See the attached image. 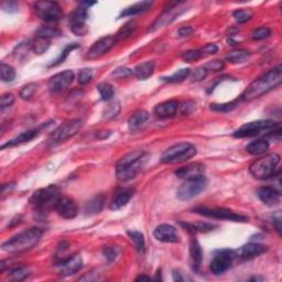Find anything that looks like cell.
Here are the masks:
<instances>
[{"instance_id":"d6986e66","label":"cell","mask_w":282,"mask_h":282,"mask_svg":"<svg viewBox=\"0 0 282 282\" xmlns=\"http://www.w3.org/2000/svg\"><path fill=\"white\" fill-rule=\"evenodd\" d=\"M176 176L182 180H194L198 179V177L204 176L205 173V167L204 164H202L200 162H194L186 164L184 167H182L180 169H177L176 172Z\"/></svg>"},{"instance_id":"6125c7cd","label":"cell","mask_w":282,"mask_h":282,"mask_svg":"<svg viewBox=\"0 0 282 282\" xmlns=\"http://www.w3.org/2000/svg\"><path fill=\"white\" fill-rule=\"evenodd\" d=\"M273 227L276 228V230H277V233L281 235V217L280 216H278V217H273Z\"/></svg>"},{"instance_id":"7dc6e473","label":"cell","mask_w":282,"mask_h":282,"mask_svg":"<svg viewBox=\"0 0 282 282\" xmlns=\"http://www.w3.org/2000/svg\"><path fill=\"white\" fill-rule=\"evenodd\" d=\"M93 70L92 69H83L80 70L77 76V81L81 85H86L93 80Z\"/></svg>"},{"instance_id":"e7e4bbea","label":"cell","mask_w":282,"mask_h":282,"mask_svg":"<svg viewBox=\"0 0 282 282\" xmlns=\"http://www.w3.org/2000/svg\"><path fill=\"white\" fill-rule=\"evenodd\" d=\"M150 280H151V278L147 276H140L136 279V281H150Z\"/></svg>"},{"instance_id":"277c9868","label":"cell","mask_w":282,"mask_h":282,"mask_svg":"<svg viewBox=\"0 0 282 282\" xmlns=\"http://www.w3.org/2000/svg\"><path fill=\"white\" fill-rule=\"evenodd\" d=\"M197 150L194 144L190 142H180L173 144L161 156V162L165 164H176L185 162L195 157Z\"/></svg>"},{"instance_id":"f907efd6","label":"cell","mask_w":282,"mask_h":282,"mask_svg":"<svg viewBox=\"0 0 282 282\" xmlns=\"http://www.w3.org/2000/svg\"><path fill=\"white\" fill-rule=\"evenodd\" d=\"M236 101L226 103V104H211V109L215 111H222V113H227L235 108Z\"/></svg>"},{"instance_id":"3957f363","label":"cell","mask_w":282,"mask_h":282,"mask_svg":"<svg viewBox=\"0 0 282 282\" xmlns=\"http://www.w3.org/2000/svg\"><path fill=\"white\" fill-rule=\"evenodd\" d=\"M279 163L280 156L278 153H271L254 161L249 167V172L256 179L266 180L280 173L278 168Z\"/></svg>"},{"instance_id":"5bb4252c","label":"cell","mask_w":282,"mask_h":282,"mask_svg":"<svg viewBox=\"0 0 282 282\" xmlns=\"http://www.w3.org/2000/svg\"><path fill=\"white\" fill-rule=\"evenodd\" d=\"M74 80V72L70 70H66L64 72L57 73L50 78L48 82V88L51 93L57 94L64 92L69 86L72 84Z\"/></svg>"},{"instance_id":"9c48e42d","label":"cell","mask_w":282,"mask_h":282,"mask_svg":"<svg viewBox=\"0 0 282 282\" xmlns=\"http://www.w3.org/2000/svg\"><path fill=\"white\" fill-rule=\"evenodd\" d=\"M35 16L45 22H56L63 17V10L57 2L38 1L33 5Z\"/></svg>"},{"instance_id":"7bdbcfd3","label":"cell","mask_w":282,"mask_h":282,"mask_svg":"<svg viewBox=\"0 0 282 282\" xmlns=\"http://www.w3.org/2000/svg\"><path fill=\"white\" fill-rule=\"evenodd\" d=\"M271 35V30L268 27H260L257 28L255 30H252L250 33V36L252 40L255 41H260L264 39H267L268 36H270Z\"/></svg>"},{"instance_id":"f1b7e54d","label":"cell","mask_w":282,"mask_h":282,"mask_svg":"<svg viewBox=\"0 0 282 282\" xmlns=\"http://www.w3.org/2000/svg\"><path fill=\"white\" fill-rule=\"evenodd\" d=\"M152 5H153L152 1H141L138 3H135V5L127 7L126 9H123L122 11V14H120L119 18L139 15V14H141V12H144V11H147L148 9H150Z\"/></svg>"},{"instance_id":"ee69618b","label":"cell","mask_w":282,"mask_h":282,"mask_svg":"<svg viewBox=\"0 0 282 282\" xmlns=\"http://www.w3.org/2000/svg\"><path fill=\"white\" fill-rule=\"evenodd\" d=\"M36 87H38V85H36L35 83H29V84L24 85L19 93L20 98L23 99V101H28V99H30L33 96V94L35 93Z\"/></svg>"},{"instance_id":"91938a15","label":"cell","mask_w":282,"mask_h":282,"mask_svg":"<svg viewBox=\"0 0 282 282\" xmlns=\"http://www.w3.org/2000/svg\"><path fill=\"white\" fill-rule=\"evenodd\" d=\"M2 9L11 14V12L18 11V5L15 1H5L2 3Z\"/></svg>"},{"instance_id":"be15d7a7","label":"cell","mask_w":282,"mask_h":282,"mask_svg":"<svg viewBox=\"0 0 282 282\" xmlns=\"http://www.w3.org/2000/svg\"><path fill=\"white\" fill-rule=\"evenodd\" d=\"M173 279L176 281H183V278L180 276V273L176 272V271H174V273H173Z\"/></svg>"},{"instance_id":"4316f807","label":"cell","mask_w":282,"mask_h":282,"mask_svg":"<svg viewBox=\"0 0 282 282\" xmlns=\"http://www.w3.org/2000/svg\"><path fill=\"white\" fill-rule=\"evenodd\" d=\"M149 117H150V116H149L148 111L143 109L137 110L130 116L129 119H128V127H129V129L132 131L138 130L148 122Z\"/></svg>"},{"instance_id":"d590c367","label":"cell","mask_w":282,"mask_h":282,"mask_svg":"<svg viewBox=\"0 0 282 282\" xmlns=\"http://www.w3.org/2000/svg\"><path fill=\"white\" fill-rule=\"evenodd\" d=\"M127 234L132 242H134L137 250L143 252L144 249H146V240H144L143 234L138 230H128Z\"/></svg>"},{"instance_id":"8992f818","label":"cell","mask_w":282,"mask_h":282,"mask_svg":"<svg viewBox=\"0 0 282 282\" xmlns=\"http://www.w3.org/2000/svg\"><path fill=\"white\" fill-rule=\"evenodd\" d=\"M277 129H280V126L273 120H256V122L247 123L240 126L237 130L234 131L233 136L235 138H249V137L258 136L263 132L272 134Z\"/></svg>"},{"instance_id":"52a82bcc","label":"cell","mask_w":282,"mask_h":282,"mask_svg":"<svg viewBox=\"0 0 282 282\" xmlns=\"http://www.w3.org/2000/svg\"><path fill=\"white\" fill-rule=\"evenodd\" d=\"M83 120L82 119H72L70 122L63 123L59 128L52 132L51 136L49 138V144L51 146H56V144H60L64 141L69 140L70 138L75 136L77 132H80V130L83 128Z\"/></svg>"},{"instance_id":"74e56055","label":"cell","mask_w":282,"mask_h":282,"mask_svg":"<svg viewBox=\"0 0 282 282\" xmlns=\"http://www.w3.org/2000/svg\"><path fill=\"white\" fill-rule=\"evenodd\" d=\"M137 27H138V24H137L136 21L127 22L125 26L120 29L117 35H116V36H115L116 40L122 41V40H125L127 38H129L130 35H132V33L136 31Z\"/></svg>"},{"instance_id":"94428289","label":"cell","mask_w":282,"mask_h":282,"mask_svg":"<svg viewBox=\"0 0 282 282\" xmlns=\"http://www.w3.org/2000/svg\"><path fill=\"white\" fill-rule=\"evenodd\" d=\"M193 32H194V29L192 27H190V26L182 27V28L179 29V31H177V33H179V35L182 36V38H184V36H190Z\"/></svg>"},{"instance_id":"681fc988","label":"cell","mask_w":282,"mask_h":282,"mask_svg":"<svg viewBox=\"0 0 282 282\" xmlns=\"http://www.w3.org/2000/svg\"><path fill=\"white\" fill-rule=\"evenodd\" d=\"M119 111H120V104L118 102L113 103L107 106V108L104 111V117L107 119L115 118L116 116L119 114Z\"/></svg>"},{"instance_id":"ab89813d","label":"cell","mask_w":282,"mask_h":282,"mask_svg":"<svg viewBox=\"0 0 282 282\" xmlns=\"http://www.w3.org/2000/svg\"><path fill=\"white\" fill-rule=\"evenodd\" d=\"M0 76H1V81L3 83H11L15 81L16 78V70L11 65L2 63L0 64Z\"/></svg>"},{"instance_id":"30bf717a","label":"cell","mask_w":282,"mask_h":282,"mask_svg":"<svg viewBox=\"0 0 282 282\" xmlns=\"http://www.w3.org/2000/svg\"><path fill=\"white\" fill-rule=\"evenodd\" d=\"M207 180L205 176L198 179L188 180L176 191V196L180 201H190L196 197L198 194L206 189Z\"/></svg>"},{"instance_id":"7a4b0ae2","label":"cell","mask_w":282,"mask_h":282,"mask_svg":"<svg viewBox=\"0 0 282 282\" xmlns=\"http://www.w3.org/2000/svg\"><path fill=\"white\" fill-rule=\"evenodd\" d=\"M43 230L40 228H29L21 233L12 236L10 239L2 244V250L9 254H20L32 249L40 242Z\"/></svg>"},{"instance_id":"8fae6325","label":"cell","mask_w":282,"mask_h":282,"mask_svg":"<svg viewBox=\"0 0 282 282\" xmlns=\"http://www.w3.org/2000/svg\"><path fill=\"white\" fill-rule=\"evenodd\" d=\"M236 254L234 250L230 249H222L215 252L213 259L211 261L210 270L215 276L223 275L228 269L231 267V264L235 259Z\"/></svg>"},{"instance_id":"cb8c5ba5","label":"cell","mask_w":282,"mask_h":282,"mask_svg":"<svg viewBox=\"0 0 282 282\" xmlns=\"http://www.w3.org/2000/svg\"><path fill=\"white\" fill-rule=\"evenodd\" d=\"M180 104L177 101H174V99H171V101H167L163 103L158 104V105L155 107V115L158 116L160 118H169L172 117L173 115H176V113L179 109Z\"/></svg>"},{"instance_id":"7c38bea8","label":"cell","mask_w":282,"mask_h":282,"mask_svg":"<svg viewBox=\"0 0 282 282\" xmlns=\"http://www.w3.org/2000/svg\"><path fill=\"white\" fill-rule=\"evenodd\" d=\"M182 2H172L168 6L167 9H164V11L158 17L157 20L153 22L150 28L148 29V32H155L157 30H159L161 28H164L165 26H168L171 22H173L177 17H179L182 12L184 11L183 8L181 7Z\"/></svg>"},{"instance_id":"603a6c76","label":"cell","mask_w":282,"mask_h":282,"mask_svg":"<svg viewBox=\"0 0 282 282\" xmlns=\"http://www.w3.org/2000/svg\"><path fill=\"white\" fill-rule=\"evenodd\" d=\"M190 259L193 271H200L203 261V251L200 243L195 238H192L190 242Z\"/></svg>"},{"instance_id":"bcb514c9","label":"cell","mask_w":282,"mask_h":282,"mask_svg":"<svg viewBox=\"0 0 282 282\" xmlns=\"http://www.w3.org/2000/svg\"><path fill=\"white\" fill-rule=\"evenodd\" d=\"M103 256L105 257L108 263H114V261L118 258L119 249L117 247H114V246L105 247V248H103Z\"/></svg>"},{"instance_id":"7402d4cb","label":"cell","mask_w":282,"mask_h":282,"mask_svg":"<svg viewBox=\"0 0 282 282\" xmlns=\"http://www.w3.org/2000/svg\"><path fill=\"white\" fill-rule=\"evenodd\" d=\"M268 250V247L258 243H249L245 245L238 250V256L243 259H252L255 257L264 254Z\"/></svg>"},{"instance_id":"9a60e30c","label":"cell","mask_w":282,"mask_h":282,"mask_svg":"<svg viewBox=\"0 0 282 282\" xmlns=\"http://www.w3.org/2000/svg\"><path fill=\"white\" fill-rule=\"evenodd\" d=\"M116 42H117V40H116L115 36L108 35L101 38L89 48L88 51H87L86 57L88 60L99 59V57H102L103 55H105L107 52L110 51V50L114 48Z\"/></svg>"},{"instance_id":"60d3db41","label":"cell","mask_w":282,"mask_h":282,"mask_svg":"<svg viewBox=\"0 0 282 282\" xmlns=\"http://www.w3.org/2000/svg\"><path fill=\"white\" fill-rule=\"evenodd\" d=\"M190 74H191L190 69H181L179 70H176V73H173L172 75L162 77V81L168 83H181L186 80V78L190 76Z\"/></svg>"},{"instance_id":"e0dca14e","label":"cell","mask_w":282,"mask_h":282,"mask_svg":"<svg viewBox=\"0 0 282 282\" xmlns=\"http://www.w3.org/2000/svg\"><path fill=\"white\" fill-rule=\"evenodd\" d=\"M53 209L62 218L65 219L75 218L78 212L76 203L68 196H60L57 198Z\"/></svg>"},{"instance_id":"f35d334b","label":"cell","mask_w":282,"mask_h":282,"mask_svg":"<svg viewBox=\"0 0 282 282\" xmlns=\"http://www.w3.org/2000/svg\"><path fill=\"white\" fill-rule=\"evenodd\" d=\"M97 89L101 94L102 99L105 102L111 101L115 96V88L109 83H101V84H98Z\"/></svg>"},{"instance_id":"5b68a950","label":"cell","mask_w":282,"mask_h":282,"mask_svg":"<svg viewBox=\"0 0 282 282\" xmlns=\"http://www.w3.org/2000/svg\"><path fill=\"white\" fill-rule=\"evenodd\" d=\"M60 197V190L56 185H48L32 194L30 202L35 210L39 213H44L53 209L57 198Z\"/></svg>"},{"instance_id":"83f0119b","label":"cell","mask_w":282,"mask_h":282,"mask_svg":"<svg viewBox=\"0 0 282 282\" xmlns=\"http://www.w3.org/2000/svg\"><path fill=\"white\" fill-rule=\"evenodd\" d=\"M155 72V62L146 61L142 62L134 69V75L140 81H144L150 77Z\"/></svg>"},{"instance_id":"484cf974","label":"cell","mask_w":282,"mask_h":282,"mask_svg":"<svg viewBox=\"0 0 282 282\" xmlns=\"http://www.w3.org/2000/svg\"><path fill=\"white\" fill-rule=\"evenodd\" d=\"M134 195V191L131 189H122L115 194L113 201L110 203V209L113 211H117L123 209V206L128 204L130 198Z\"/></svg>"},{"instance_id":"b9f144b4","label":"cell","mask_w":282,"mask_h":282,"mask_svg":"<svg viewBox=\"0 0 282 282\" xmlns=\"http://www.w3.org/2000/svg\"><path fill=\"white\" fill-rule=\"evenodd\" d=\"M233 17L238 23H245L251 20L252 17H254V12L250 9H238L234 11Z\"/></svg>"},{"instance_id":"44dd1931","label":"cell","mask_w":282,"mask_h":282,"mask_svg":"<svg viewBox=\"0 0 282 282\" xmlns=\"http://www.w3.org/2000/svg\"><path fill=\"white\" fill-rule=\"evenodd\" d=\"M257 196L268 206H275L280 202V193L271 186H263L257 190Z\"/></svg>"},{"instance_id":"1f68e13d","label":"cell","mask_w":282,"mask_h":282,"mask_svg":"<svg viewBox=\"0 0 282 282\" xmlns=\"http://www.w3.org/2000/svg\"><path fill=\"white\" fill-rule=\"evenodd\" d=\"M147 153L144 151H141V150H135V151H131L129 153H127L126 156H123L122 159H120L117 164H116V171L117 170H120L123 168L127 167V165H129L131 163L136 162V161H138L139 159H141L143 156H146Z\"/></svg>"},{"instance_id":"8d00e7d4","label":"cell","mask_w":282,"mask_h":282,"mask_svg":"<svg viewBox=\"0 0 282 282\" xmlns=\"http://www.w3.org/2000/svg\"><path fill=\"white\" fill-rule=\"evenodd\" d=\"M49 47H50V40L35 36V39L31 41V51L35 52V54H39V55L43 54L44 52H47Z\"/></svg>"},{"instance_id":"11a10c76","label":"cell","mask_w":282,"mask_h":282,"mask_svg":"<svg viewBox=\"0 0 282 282\" xmlns=\"http://www.w3.org/2000/svg\"><path fill=\"white\" fill-rule=\"evenodd\" d=\"M207 70H212V72H219L224 69V62L221 60H214V61H210L207 62L205 65H203Z\"/></svg>"},{"instance_id":"ba28073f","label":"cell","mask_w":282,"mask_h":282,"mask_svg":"<svg viewBox=\"0 0 282 282\" xmlns=\"http://www.w3.org/2000/svg\"><path fill=\"white\" fill-rule=\"evenodd\" d=\"M194 213L202 216L215 218V219H224V221H230V222H247L248 217L245 215L235 213V212L223 209V207H195L193 210Z\"/></svg>"},{"instance_id":"d6a6232c","label":"cell","mask_w":282,"mask_h":282,"mask_svg":"<svg viewBox=\"0 0 282 282\" xmlns=\"http://www.w3.org/2000/svg\"><path fill=\"white\" fill-rule=\"evenodd\" d=\"M250 54L251 53L248 51V50H244V49L235 50V51H231L226 55V61L233 64L243 63V62L248 60V57L250 56Z\"/></svg>"},{"instance_id":"6da1fadb","label":"cell","mask_w":282,"mask_h":282,"mask_svg":"<svg viewBox=\"0 0 282 282\" xmlns=\"http://www.w3.org/2000/svg\"><path fill=\"white\" fill-rule=\"evenodd\" d=\"M281 82L282 68L281 65H278L250 83L249 86L243 93L242 98L245 99V101H252V99L259 98L264 96V94L275 89L277 86L281 84Z\"/></svg>"},{"instance_id":"f546056e","label":"cell","mask_w":282,"mask_h":282,"mask_svg":"<svg viewBox=\"0 0 282 282\" xmlns=\"http://www.w3.org/2000/svg\"><path fill=\"white\" fill-rule=\"evenodd\" d=\"M248 153L252 156H263L269 150V142L266 139H257L246 147Z\"/></svg>"},{"instance_id":"db71d44e","label":"cell","mask_w":282,"mask_h":282,"mask_svg":"<svg viewBox=\"0 0 282 282\" xmlns=\"http://www.w3.org/2000/svg\"><path fill=\"white\" fill-rule=\"evenodd\" d=\"M14 103H15V95L14 94H11V93L3 94V95H1V97H0V108H1V110H3L5 108L10 107Z\"/></svg>"},{"instance_id":"f6af8a7d","label":"cell","mask_w":282,"mask_h":282,"mask_svg":"<svg viewBox=\"0 0 282 282\" xmlns=\"http://www.w3.org/2000/svg\"><path fill=\"white\" fill-rule=\"evenodd\" d=\"M78 47H80V45L78 44H76V43H73V44H69L68 47H66L65 49H64V51L61 53V55L57 57V59L53 62V63L50 65V68H52V66H56V65H59V64H61V63H63V62L66 60V57H68L69 55H70V53L73 51V50H75V49H77Z\"/></svg>"},{"instance_id":"680465c9","label":"cell","mask_w":282,"mask_h":282,"mask_svg":"<svg viewBox=\"0 0 282 282\" xmlns=\"http://www.w3.org/2000/svg\"><path fill=\"white\" fill-rule=\"evenodd\" d=\"M200 51L202 52V54L203 53H205V54H215V53L218 52V47L214 43H207Z\"/></svg>"},{"instance_id":"ac0fdd59","label":"cell","mask_w":282,"mask_h":282,"mask_svg":"<svg viewBox=\"0 0 282 282\" xmlns=\"http://www.w3.org/2000/svg\"><path fill=\"white\" fill-rule=\"evenodd\" d=\"M153 236L161 243L176 244L180 242L179 233H177L176 228L172 225H169V224H161V225L157 226L156 229L153 230Z\"/></svg>"},{"instance_id":"2e32d148","label":"cell","mask_w":282,"mask_h":282,"mask_svg":"<svg viewBox=\"0 0 282 282\" xmlns=\"http://www.w3.org/2000/svg\"><path fill=\"white\" fill-rule=\"evenodd\" d=\"M83 267V258L80 255H74L70 258L61 260L55 264V272L62 277H70L75 275Z\"/></svg>"},{"instance_id":"836d02e7","label":"cell","mask_w":282,"mask_h":282,"mask_svg":"<svg viewBox=\"0 0 282 282\" xmlns=\"http://www.w3.org/2000/svg\"><path fill=\"white\" fill-rule=\"evenodd\" d=\"M181 225L183 226L185 229H188L191 233H197V231H202V233H207V231L213 230L214 228H216L215 225H212L209 223H196V224H189V223H181Z\"/></svg>"},{"instance_id":"d4e9b609","label":"cell","mask_w":282,"mask_h":282,"mask_svg":"<svg viewBox=\"0 0 282 282\" xmlns=\"http://www.w3.org/2000/svg\"><path fill=\"white\" fill-rule=\"evenodd\" d=\"M42 127H43V125L41 126L40 128H35V129H30V130L21 132V134L18 135L17 137H15V138H12L11 140L8 141V142H6L5 144H2L1 149L20 146V144L29 142V141H31L32 139H35V137H38V135L40 134L41 128H42Z\"/></svg>"},{"instance_id":"f5cc1de1","label":"cell","mask_w":282,"mask_h":282,"mask_svg":"<svg viewBox=\"0 0 282 282\" xmlns=\"http://www.w3.org/2000/svg\"><path fill=\"white\" fill-rule=\"evenodd\" d=\"M9 273L12 279L17 281L23 280L24 278L29 275L27 268H24V267H16L14 269H11Z\"/></svg>"},{"instance_id":"e575fe53","label":"cell","mask_w":282,"mask_h":282,"mask_svg":"<svg viewBox=\"0 0 282 282\" xmlns=\"http://www.w3.org/2000/svg\"><path fill=\"white\" fill-rule=\"evenodd\" d=\"M61 35H62V32L59 30V29H56L54 27H48V26L39 28L35 32V36H38V38H42V39H47V40H50L52 38H57V36H60Z\"/></svg>"},{"instance_id":"4dcf8cb0","label":"cell","mask_w":282,"mask_h":282,"mask_svg":"<svg viewBox=\"0 0 282 282\" xmlns=\"http://www.w3.org/2000/svg\"><path fill=\"white\" fill-rule=\"evenodd\" d=\"M104 204H105V196L103 194H99L86 203L84 211L87 215L98 214L102 212Z\"/></svg>"},{"instance_id":"c3c4849f","label":"cell","mask_w":282,"mask_h":282,"mask_svg":"<svg viewBox=\"0 0 282 282\" xmlns=\"http://www.w3.org/2000/svg\"><path fill=\"white\" fill-rule=\"evenodd\" d=\"M202 55L203 54L200 50H189V51H186L182 54V60L184 62H188V63H191V62H195L197 60H200Z\"/></svg>"},{"instance_id":"4fadbf2b","label":"cell","mask_w":282,"mask_h":282,"mask_svg":"<svg viewBox=\"0 0 282 282\" xmlns=\"http://www.w3.org/2000/svg\"><path fill=\"white\" fill-rule=\"evenodd\" d=\"M87 9L88 8H86L80 3V6L70 16V29L72 30L74 35L83 36L88 32V27L86 24L87 19H88V11H87Z\"/></svg>"},{"instance_id":"6f0895ef","label":"cell","mask_w":282,"mask_h":282,"mask_svg":"<svg viewBox=\"0 0 282 282\" xmlns=\"http://www.w3.org/2000/svg\"><path fill=\"white\" fill-rule=\"evenodd\" d=\"M180 107V110H181V114L183 115H188L190 114L191 111H192L194 108H195V103L194 102H185L182 104Z\"/></svg>"},{"instance_id":"ffe728a7","label":"cell","mask_w":282,"mask_h":282,"mask_svg":"<svg viewBox=\"0 0 282 282\" xmlns=\"http://www.w3.org/2000/svg\"><path fill=\"white\" fill-rule=\"evenodd\" d=\"M146 162H147V155L143 156L138 161H136V162L127 165V167L120 170H117V171H116V174H117V179L122 182H127V181L132 180L134 177H136L137 174L142 170Z\"/></svg>"},{"instance_id":"9f6ffc18","label":"cell","mask_w":282,"mask_h":282,"mask_svg":"<svg viewBox=\"0 0 282 282\" xmlns=\"http://www.w3.org/2000/svg\"><path fill=\"white\" fill-rule=\"evenodd\" d=\"M130 75H134V70L128 69V68H118L116 69L113 73H111V76L114 77H117V78H123V77H128Z\"/></svg>"},{"instance_id":"816d5d0a","label":"cell","mask_w":282,"mask_h":282,"mask_svg":"<svg viewBox=\"0 0 282 282\" xmlns=\"http://www.w3.org/2000/svg\"><path fill=\"white\" fill-rule=\"evenodd\" d=\"M207 74H209V70H207L204 66H200V68L194 70L192 74H190L191 81L192 82H201L207 76Z\"/></svg>"}]
</instances>
